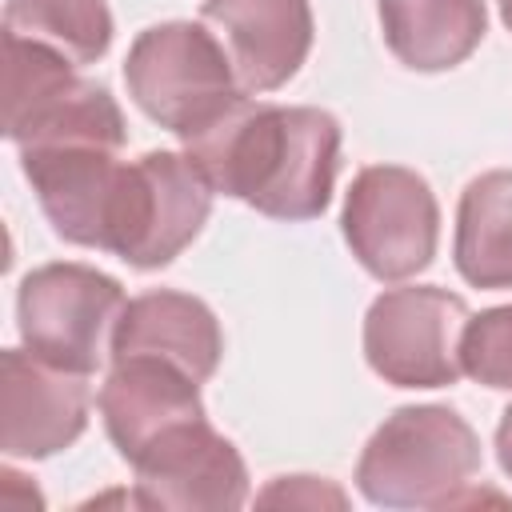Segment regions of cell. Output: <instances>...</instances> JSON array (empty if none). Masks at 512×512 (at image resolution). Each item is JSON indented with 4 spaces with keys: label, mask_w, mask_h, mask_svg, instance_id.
I'll use <instances>...</instances> for the list:
<instances>
[{
    "label": "cell",
    "mask_w": 512,
    "mask_h": 512,
    "mask_svg": "<svg viewBox=\"0 0 512 512\" xmlns=\"http://www.w3.org/2000/svg\"><path fill=\"white\" fill-rule=\"evenodd\" d=\"M184 156L212 192L244 200L272 220L324 216L340 168V120L312 104H264L240 96L184 140Z\"/></svg>",
    "instance_id": "1"
},
{
    "label": "cell",
    "mask_w": 512,
    "mask_h": 512,
    "mask_svg": "<svg viewBox=\"0 0 512 512\" xmlns=\"http://www.w3.org/2000/svg\"><path fill=\"white\" fill-rule=\"evenodd\" d=\"M480 436L448 404H404L368 436L356 460V488L380 508H452L472 500Z\"/></svg>",
    "instance_id": "2"
},
{
    "label": "cell",
    "mask_w": 512,
    "mask_h": 512,
    "mask_svg": "<svg viewBox=\"0 0 512 512\" xmlns=\"http://www.w3.org/2000/svg\"><path fill=\"white\" fill-rule=\"evenodd\" d=\"M124 84L132 104L180 140L248 96L220 36L208 32L204 20H168L144 28L124 56Z\"/></svg>",
    "instance_id": "3"
},
{
    "label": "cell",
    "mask_w": 512,
    "mask_h": 512,
    "mask_svg": "<svg viewBox=\"0 0 512 512\" xmlns=\"http://www.w3.org/2000/svg\"><path fill=\"white\" fill-rule=\"evenodd\" d=\"M212 212V184L184 152L152 148L140 160H124L112 200L104 252L152 272L172 264L204 228Z\"/></svg>",
    "instance_id": "4"
},
{
    "label": "cell",
    "mask_w": 512,
    "mask_h": 512,
    "mask_svg": "<svg viewBox=\"0 0 512 512\" xmlns=\"http://www.w3.org/2000/svg\"><path fill=\"white\" fill-rule=\"evenodd\" d=\"M116 276L92 264H40L16 288V328L28 352L68 372H96L124 312Z\"/></svg>",
    "instance_id": "5"
},
{
    "label": "cell",
    "mask_w": 512,
    "mask_h": 512,
    "mask_svg": "<svg viewBox=\"0 0 512 512\" xmlns=\"http://www.w3.org/2000/svg\"><path fill=\"white\" fill-rule=\"evenodd\" d=\"M340 228L360 268L396 284L432 264L440 240V204L420 172L400 164H368L344 192Z\"/></svg>",
    "instance_id": "6"
},
{
    "label": "cell",
    "mask_w": 512,
    "mask_h": 512,
    "mask_svg": "<svg viewBox=\"0 0 512 512\" xmlns=\"http://www.w3.org/2000/svg\"><path fill=\"white\" fill-rule=\"evenodd\" d=\"M468 320L464 296L436 284L388 288L364 316V360L396 388H448L460 376V328Z\"/></svg>",
    "instance_id": "7"
},
{
    "label": "cell",
    "mask_w": 512,
    "mask_h": 512,
    "mask_svg": "<svg viewBox=\"0 0 512 512\" xmlns=\"http://www.w3.org/2000/svg\"><path fill=\"white\" fill-rule=\"evenodd\" d=\"M136 508L160 512H232L248 500V468L208 416L188 420L148 444L136 460Z\"/></svg>",
    "instance_id": "8"
},
{
    "label": "cell",
    "mask_w": 512,
    "mask_h": 512,
    "mask_svg": "<svg viewBox=\"0 0 512 512\" xmlns=\"http://www.w3.org/2000/svg\"><path fill=\"white\" fill-rule=\"evenodd\" d=\"M88 376L48 364L28 348L0 352V448L12 460L64 452L88 428Z\"/></svg>",
    "instance_id": "9"
},
{
    "label": "cell",
    "mask_w": 512,
    "mask_h": 512,
    "mask_svg": "<svg viewBox=\"0 0 512 512\" xmlns=\"http://www.w3.org/2000/svg\"><path fill=\"white\" fill-rule=\"evenodd\" d=\"M200 20L216 28L248 96L284 88L312 48L308 0H204Z\"/></svg>",
    "instance_id": "10"
},
{
    "label": "cell",
    "mask_w": 512,
    "mask_h": 512,
    "mask_svg": "<svg viewBox=\"0 0 512 512\" xmlns=\"http://www.w3.org/2000/svg\"><path fill=\"white\" fill-rule=\"evenodd\" d=\"M96 404H100V420L112 448L128 464L164 432L204 416L200 380H192L184 368L156 356L112 360V372L100 384Z\"/></svg>",
    "instance_id": "11"
},
{
    "label": "cell",
    "mask_w": 512,
    "mask_h": 512,
    "mask_svg": "<svg viewBox=\"0 0 512 512\" xmlns=\"http://www.w3.org/2000/svg\"><path fill=\"white\" fill-rule=\"evenodd\" d=\"M128 356L168 360L204 384L220 368L224 332L216 312L200 296L176 288H152L132 296L112 328L108 360H128Z\"/></svg>",
    "instance_id": "12"
},
{
    "label": "cell",
    "mask_w": 512,
    "mask_h": 512,
    "mask_svg": "<svg viewBox=\"0 0 512 512\" xmlns=\"http://www.w3.org/2000/svg\"><path fill=\"white\" fill-rule=\"evenodd\" d=\"M388 52L412 72H448L464 64L484 32V0H376Z\"/></svg>",
    "instance_id": "13"
},
{
    "label": "cell",
    "mask_w": 512,
    "mask_h": 512,
    "mask_svg": "<svg viewBox=\"0 0 512 512\" xmlns=\"http://www.w3.org/2000/svg\"><path fill=\"white\" fill-rule=\"evenodd\" d=\"M452 260L472 288H512V168L480 172L460 192Z\"/></svg>",
    "instance_id": "14"
},
{
    "label": "cell",
    "mask_w": 512,
    "mask_h": 512,
    "mask_svg": "<svg viewBox=\"0 0 512 512\" xmlns=\"http://www.w3.org/2000/svg\"><path fill=\"white\" fill-rule=\"evenodd\" d=\"M4 32L44 44L84 68L108 52L112 12L104 0H4Z\"/></svg>",
    "instance_id": "15"
},
{
    "label": "cell",
    "mask_w": 512,
    "mask_h": 512,
    "mask_svg": "<svg viewBox=\"0 0 512 512\" xmlns=\"http://www.w3.org/2000/svg\"><path fill=\"white\" fill-rule=\"evenodd\" d=\"M460 372L484 388H512V304L484 308L460 328Z\"/></svg>",
    "instance_id": "16"
},
{
    "label": "cell",
    "mask_w": 512,
    "mask_h": 512,
    "mask_svg": "<svg viewBox=\"0 0 512 512\" xmlns=\"http://www.w3.org/2000/svg\"><path fill=\"white\" fill-rule=\"evenodd\" d=\"M260 504H308V508L336 504V508H344V492L316 476H280L276 484H268L260 492Z\"/></svg>",
    "instance_id": "17"
},
{
    "label": "cell",
    "mask_w": 512,
    "mask_h": 512,
    "mask_svg": "<svg viewBox=\"0 0 512 512\" xmlns=\"http://www.w3.org/2000/svg\"><path fill=\"white\" fill-rule=\"evenodd\" d=\"M496 460L512 476V404L500 412V424H496Z\"/></svg>",
    "instance_id": "18"
},
{
    "label": "cell",
    "mask_w": 512,
    "mask_h": 512,
    "mask_svg": "<svg viewBox=\"0 0 512 512\" xmlns=\"http://www.w3.org/2000/svg\"><path fill=\"white\" fill-rule=\"evenodd\" d=\"M500 20L512 28V0H500Z\"/></svg>",
    "instance_id": "19"
}]
</instances>
